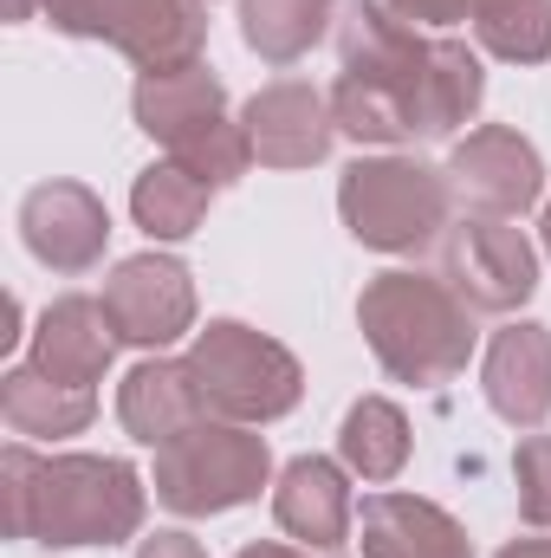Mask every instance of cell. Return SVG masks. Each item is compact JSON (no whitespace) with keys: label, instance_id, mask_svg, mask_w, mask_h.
<instances>
[{"label":"cell","instance_id":"1f68e13d","mask_svg":"<svg viewBox=\"0 0 551 558\" xmlns=\"http://www.w3.org/2000/svg\"><path fill=\"white\" fill-rule=\"evenodd\" d=\"M234 558H305V553H292V546H241Z\"/></svg>","mask_w":551,"mask_h":558},{"label":"cell","instance_id":"ffe728a7","mask_svg":"<svg viewBox=\"0 0 551 558\" xmlns=\"http://www.w3.org/2000/svg\"><path fill=\"white\" fill-rule=\"evenodd\" d=\"M0 416H7L13 435L59 441V435H85V428H91L98 397L78 390V384L46 377L39 364H7V371H0Z\"/></svg>","mask_w":551,"mask_h":558},{"label":"cell","instance_id":"5b68a950","mask_svg":"<svg viewBox=\"0 0 551 558\" xmlns=\"http://www.w3.org/2000/svg\"><path fill=\"white\" fill-rule=\"evenodd\" d=\"M188 371H195V384H201L208 416L254 422V428L292 416L298 397H305L298 357H292L279 338L241 325V318H208V325L195 331V344H188Z\"/></svg>","mask_w":551,"mask_h":558},{"label":"cell","instance_id":"603a6c76","mask_svg":"<svg viewBox=\"0 0 551 558\" xmlns=\"http://www.w3.org/2000/svg\"><path fill=\"white\" fill-rule=\"evenodd\" d=\"M338 7L344 0H241V39L267 65H292L338 26Z\"/></svg>","mask_w":551,"mask_h":558},{"label":"cell","instance_id":"7402d4cb","mask_svg":"<svg viewBox=\"0 0 551 558\" xmlns=\"http://www.w3.org/2000/svg\"><path fill=\"white\" fill-rule=\"evenodd\" d=\"M208 202H215V189L201 175H188L175 156L149 162L131 182V215H137V228L149 241H188L208 221Z\"/></svg>","mask_w":551,"mask_h":558},{"label":"cell","instance_id":"7c38bea8","mask_svg":"<svg viewBox=\"0 0 551 558\" xmlns=\"http://www.w3.org/2000/svg\"><path fill=\"white\" fill-rule=\"evenodd\" d=\"M247 137H254V156L267 169H311L331 156L338 143V124H331V92L305 85V78H273L247 98L241 111Z\"/></svg>","mask_w":551,"mask_h":558},{"label":"cell","instance_id":"8992f818","mask_svg":"<svg viewBox=\"0 0 551 558\" xmlns=\"http://www.w3.org/2000/svg\"><path fill=\"white\" fill-rule=\"evenodd\" d=\"M72 39L118 46L137 72H182L208 52V7L201 0H46L39 7Z\"/></svg>","mask_w":551,"mask_h":558},{"label":"cell","instance_id":"4dcf8cb0","mask_svg":"<svg viewBox=\"0 0 551 558\" xmlns=\"http://www.w3.org/2000/svg\"><path fill=\"white\" fill-rule=\"evenodd\" d=\"M500 558H551V539H506Z\"/></svg>","mask_w":551,"mask_h":558},{"label":"cell","instance_id":"f1b7e54d","mask_svg":"<svg viewBox=\"0 0 551 558\" xmlns=\"http://www.w3.org/2000/svg\"><path fill=\"white\" fill-rule=\"evenodd\" d=\"M390 13H403L409 26H454L474 13V0H383Z\"/></svg>","mask_w":551,"mask_h":558},{"label":"cell","instance_id":"cb8c5ba5","mask_svg":"<svg viewBox=\"0 0 551 558\" xmlns=\"http://www.w3.org/2000/svg\"><path fill=\"white\" fill-rule=\"evenodd\" d=\"M474 39L480 52L506 65H546L551 59V0H474Z\"/></svg>","mask_w":551,"mask_h":558},{"label":"cell","instance_id":"ba28073f","mask_svg":"<svg viewBox=\"0 0 551 558\" xmlns=\"http://www.w3.org/2000/svg\"><path fill=\"white\" fill-rule=\"evenodd\" d=\"M448 189L467 215H493V221H519L526 208L546 202V162L539 149L519 137L513 124H480L448 149Z\"/></svg>","mask_w":551,"mask_h":558},{"label":"cell","instance_id":"d6a6232c","mask_svg":"<svg viewBox=\"0 0 551 558\" xmlns=\"http://www.w3.org/2000/svg\"><path fill=\"white\" fill-rule=\"evenodd\" d=\"M539 241H546V254H551V195H546V215H539Z\"/></svg>","mask_w":551,"mask_h":558},{"label":"cell","instance_id":"30bf717a","mask_svg":"<svg viewBox=\"0 0 551 558\" xmlns=\"http://www.w3.org/2000/svg\"><path fill=\"white\" fill-rule=\"evenodd\" d=\"M20 241L52 274H91L111 247V208L85 182H39L20 202Z\"/></svg>","mask_w":551,"mask_h":558},{"label":"cell","instance_id":"d6986e66","mask_svg":"<svg viewBox=\"0 0 551 558\" xmlns=\"http://www.w3.org/2000/svg\"><path fill=\"white\" fill-rule=\"evenodd\" d=\"M131 118H137L143 137H156L162 149H175L182 137H195L201 124L228 118V85H221L208 65H182V72H137Z\"/></svg>","mask_w":551,"mask_h":558},{"label":"cell","instance_id":"7a4b0ae2","mask_svg":"<svg viewBox=\"0 0 551 558\" xmlns=\"http://www.w3.org/2000/svg\"><path fill=\"white\" fill-rule=\"evenodd\" d=\"M149 487L118 454H46L33 481V539L52 553L78 546H124L137 539Z\"/></svg>","mask_w":551,"mask_h":558},{"label":"cell","instance_id":"ac0fdd59","mask_svg":"<svg viewBox=\"0 0 551 558\" xmlns=\"http://www.w3.org/2000/svg\"><path fill=\"white\" fill-rule=\"evenodd\" d=\"M480 105H487V65H480V52L467 39L441 33L434 52H428V65H421V78H415V98H409L415 137H454V131H467L480 118Z\"/></svg>","mask_w":551,"mask_h":558},{"label":"cell","instance_id":"83f0119b","mask_svg":"<svg viewBox=\"0 0 551 558\" xmlns=\"http://www.w3.org/2000/svg\"><path fill=\"white\" fill-rule=\"evenodd\" d=\"M513 481H519L526 526H551V435H526L513 448Z\"/></svg>","mask_w":551,"mask_h":558},{"label":"cell","instance_id":"3957f363","mask_svg":"<svg viewBox=\"0 0 551 558\" xmlns=\"http://www.w3.org/2000/svg\"><path fill=\"white\" fill-rule=\"evenodd\" d=\"M273 481V448L254 422L201 416L195 428H182L175 441L156 448V500L182 520H215L234 513L247 500H260V487Z\"/></svg>","mask_w":551,"mask_h":558},{"label":"cell","instance_id":"d4e9b609","mask_svg":"<svg viewBox=\"0 0 551 558\" xmlns=\"http://www.w3.org/2000/svg\"><path fill=\"white\" fill-rule=\"evenodd\" d=\"M331 124H338V137L370 143V149L415 143L409 105H403L390 85H364V78H344V72H338V85H331Z\"/></svg>","mask_w":551,"mask_h":558},{"label":"cell","instance_id":"f546056e","mask_svg":"<svg viewBox=\"0 0 551 558\" xmlns=\"http://www.w3.org/2000/svg\"><path fill=\"white\" fill-rule=\"evenodd\" d=\"M137 558H208V553H201V539H195V533L162 526V533H149V539L137 546Z\"/></svg>","mask_w":551,"mask_h":558},{"label":"cell","instance_id":"9a60e30c","mask_svg":"<svg viewBox=\"0 0 551 558\" xmlns=\"http://www.w3.org/2000/svg\"><path fill=\"white\" fill-rule=\"evenodd\" d=\"M480 390H487V410L513 428H539L551 416V325H506L493 331L487 344V364H480Z\"/></svg>","mask_w":551,"mask_h":558},{"label":"cell","instance_id":"277c9868","mask_svg":"<svg viewBox=\"0 0 551 558\" xmlns=\"http://www.w3.org/2000/svg\"><path fill=\"white\" fill-rule=\"evenodd\" d=\"M338 215L377 254H421L454 228V189L415 156H357L338 175Z\"/></svg>","mask_w":551,"mask_h":558},{"label":"cell","instance_id":"2e32d148","mask_svg":"<svg viewBox=\"0 0 551 558\" xmlns=\"http://www.w3.org/2000/svg\"><path fill=\"white\" fill-rule=\"evenodd\" d=\"M357 539H364V558H474L467 526L448 507H434L421 494H396V487L364 500Z\"/></svg>","mask_w":551,"mask_h":558},{"label":"cell","instance_id":"e0dca14e","mask_svg":"<svg viewBox=\"0 0 551 558\" xmlns=\"http://www.w3.org/2000/svg\"><path fill=\"white\" fill-rule=\"evenodd\" d=\"M201 416H208V403H201V384H195L188 357H162L156 351V357H143L137 371L118 384V422L143 448L175 441L182 428H195Z\"/></svg>","mask_w":551,"mask_h":558},{"label":"cell","instance_id":"44dd1931","mask_svg":"<svg viewBox=\"0 0 551 558\" xmlns=\"http://www.w3.org/2000/svg\"><path fill=\"white\" fill-rule=\"evenodd\" d=\"M409 416L390 403V397H357L351 410H344V428H338V461L357 474V481H370V487H383V481H396L403 468H409Z\"/></svg>","mask_w":551,"mask_h":558},{"label":"cell","instance_id":"484cf974","mask_svg":"<svg viewBox=\"0 0 551 558\" xmlns=\"http://www.w3.org/2000/svg\"><path fill=\"white\" fill-rule=\"evenodd\" d=\"M188 175H201L208 189H234L260 156H254V137H247V124H234V118H215V124H201L195 137H182L169 149Z\"/></svg>","mask_w":551,"mask_h":558},{"label":"cell","instance_id":"836d02e7","mask_svg":"<svg viewBox=\"0 0 551 558\" xmlns=\"http://www.w3.org/2000/svg\"><path fill=\"white\" fill-rule=\"evenodd\" d=\"M201 7H208V0H201Z\"/></svg>","mask_w":551,"mask_h":558},{"label":"cell","instance_id":"9c48e42d","mask_svg":"<svg viewBox=\"0 0 551 558\" xmlns=\"http://www.w3.org/2000/svg\"><path fill=\"white\" fill-rule=\"evenodd\" d=\"M105 312L124 344L169 351L182 331H195V279L175 254H131L105 279Z\"/></svg>","mask_w":551,"mask_h":558},{"label":"cell","instance_id":"4fadbf2b","mask_svg":"<svg viewBox=\"0 0 551 558\" xmlns=\"http://www.w3.org/2000/svg\"><path fill=\"white\" fill-rule=\"evenodd\" d=\"M118 344H124V338H118L105 299L65 292V299H52V305L39 312V325H33V357H26V364H39V371L59 377V384L91 390V384H105Z\"/></svg>","mask_w":551,"mask_h":558},{"label":"cell","instance_id":"52a82bcc","mask_svg":"<svg viewBox=\"0 0 551 558\" xmlns=\"http://www.w3.org/2000/svg\"><path fill=\"white\" fill-rule=\"evenodd\" d=\"M441 279L474 312H519L539 292V247L493 215H461L441 234Z\"/></svg>","mask_w":551,"mask_h":558},{"label":"cell","instance_id":"5bb4252c","mask_svg":"<svg viewBox=\"0 0 551 558\" xmlns=\"http://www.w3.org/2000/svg\"><path fill=\"white\" fill-rule=\"evenodd\" d=\"M273 520L311 553H338L351 539V468L344 461H325V454H298L285 461L273 481Z\"/></svg>","mask_w":551,"mask_h":558},{"label":"cell","instance_id":"4316f807","mask_svg":"<svg viewBox=\"0 0 551 558\" xmlns=\"http://www.w3.org/2000/svg\"><path fill=\"white\" fill-rule=\"evenodd\" d=\"M39 461L26 441H13L0 454V500H7V539H33V481H39Z\"/></svg>","mask_w":551,"mask_h":558},{"label":"cell","instance_id":"6da1fadb","mask_svg":"<svg viewBox=\"0 0 551 558\" xmlns=\"http://www.w3.org/2000/svg\"><path fill=\"white\" fill-rule=\"evenodd\" d=\"M480 312L448 286L441 274H377L357 292V325H364V344L377 351V364L415 384V390H441L467 371L474 344H480Z\"/></svg>","mask_w":551,"mask_h":558},{"label":"cell","instance_id":"8fae6325","mask_svg":"<svg viewBox=\"0 0 551 558\" xmlns=\"http://www.w3.org/2000/svg\"><path fill=\"white\" fill-rule=\"evenodd\" d=\"M338 65L344 78H364V85H390L403 105L415 98V78L434 52V39L409 26L403 13H390L383 0H344L338 7Z\"/></svg>","mask_w":551,"mask_h":558}]
</instances>
